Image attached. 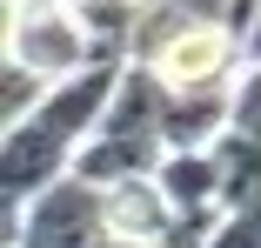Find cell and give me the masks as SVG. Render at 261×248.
<instances>
[{"label": "cell", "mask_w": 261, "mask_h": 248, "mask_svg": "<svg viewBox=\"0 0 261 248\" xmlns=\"http://www.w3.org/2000/svg\"><path fill=\"white\" fill-rule=\"evenodd\" d=\"M207 147H215V168H221V208H261V134L228 121Z\"/></svg>", "instance_id": "8"}, {"label": "cell", "mask_w": 261, "mask_h": 248, "mask_svg": "<svg viewBox=\"0 0 261 248\" xmlns=\"http://www.w3.org/2000/svg\"><path fill=\"white\" fill-rule=\"evenodd\" d=\"M74 168V141L54 134L40 114L7 121V141H0V194H7V215H20L40 188H54Z\"/></svg>", "instance_id": "2"}, {"label": "cell", "mask_w": 261, "mask_h": 248, "mask_svg": "<svg viewBox=\"0 0 261 248\" xmlns=\"http://www.w3.org/2000/svg\"><path fill=\"white\" fill-rule=\"evenodd\" d=\"M154 181L168 188L174 208H221V168H215V147H168Z\"/></svg>", "instance_id": "9"}, {"label": "cell", "mask_w": 261, "mask_h": 248, "mask_svg": "<svg viewBox=\"0 0 261 248\" xmlns=\"http://www.w3.org/2000/svg\"><path fill=\"white\" fill-rule=\"evenodd\" d=\"M7 54L34 61L40 74H54V81L74 74V67H87V61H100L94 40H87V27H81V14L67 7V0L20 7V14H14V34H7Z\"/></svg>", "instance_id": "3"}, {"label": "cell", "mask_w": 261, "mask_h": 248, "mask_svg": "<svg viewBox=\"0 0 261 248\" xmlns=\"http://www.w3.org/2000/svg\"><path fill=\"white\" fill-rule=\"evenodd\" d=\"M7 248H100L108 241V188L87 175H61L20 215H7Z\"/></svg>", "instance_id": "1"}, {"label": "cell", "mask_w": 261, "mask_h": 248, "mask_svg": "<svg viewBox=\"0 0 261 248\" xmlns=\"http://www.w3.org/2000/svg\"><path fill=\"white\" fill-rule=\"evenodd\" d=\"M248 61H261V14H254V27H248Z\"/></svg>", "instance_id": "14"}, {"label": "cell", "mask_w": 261, "mask_h": 248, "mask_svg": "<svg viewBox=\"0 0 261 248\" xmlns=\"http://www.w3.org/2000/svg\"><path fill=\"white\" fill-rule=\"evenodd\" d=\"M67 7L81 14L87 40H94V54L100 61H121L134 34H141V14H147V0H67Z\"/></svg>", "instance_id": "10"}, {"label": "cell", "mask_w": 261, "mask_h": 248, "mask_svg": "<svg viewBox=\"0 0 261 248\" xmlns=\"http://www.w3.org/2000/svg\"><path fill=\"white\" fill-rule=\"evenodd\" d=\"M234 128L261 134V61H248V74L234 81Z\"/></svg>", "instance_id": "13"}, {"label": "cell", "mask_w": 261, "mask_h": 248, "mask_svg": "<svg viewBox=\"0 0 261 248\" xmlns=\"http://www.w3.org/2000/svg\"><path fill=\"white\" fill-rule=\"evenodd\" d=\"M168 155V141H154V134H114V128H94L81 147H74V175L100 181V188H114L127 175H154Z\"/></svg>", "instance_id": "6"}, {"label": "cell", "mask_w": 261, "mask_h": 248, "mask_svg": "<svg viewBox=\"0 0 261 248\" xmlns=\"http://www.w3.org/2000/svg\"><path fill=\"white\" fill-rule=\"evenodd\" d=\"M207 248H261V208H228L207 235Z\"/></svg>", "instance_id": "12"}, {"label": "cell", "mask_w": 261, "mask_h": 248, "mask_svg": "<svg viewBox=\"0 0 261 248\" xmlns=\"http://www.w3.org/2000/svg\"><path fill=\"white\" fill-rule=\"evenodd\" d=\"M228 121H234V87L168 94V108H161V141H168V147H207Z\"/></svg>", "instance_id": "7"}, {"label": "cell", "mask_w": 261, "mask_h": 248, "mask_svg": "<svg viewBox=\"0 0 261 248\" xmlns=\"http://www.w3.org/2000/svg\"><path fill=\"white\" fill-rule=\"evenodd\" d=\"M47 87H54V74H40L34 61L7 54V67H0V114H7V121H27L47 101Z\"/></svg>", "instance_id": "11"}, {"label": "cell", "mask_w": 261, "mask_h": 248, "mask_svg": "<svg viewBox=\"0 0 261 248\" xmlns=\"http://www.w3.org/2000/svg\"><path fill=\"white\" fill-rule=\"evenodd\" d=\"M168 228H174V202L154 175H127V181L108 188V235L114 241L154 248V241H168Z\"/></svg>", "instance_id": "5"}, {"label": "cell", "mask_w": 261, "mask_h": 248, "mask_svg": "<svg viewBox=\"0 0 261 248\" xmlns=\"http://www.w3.org/2000/svg\"><path fill=\"white\" fill-rule=\"evenodd\" d=\"M121 67H127V61H87V67L61 74L34 114L54 128V134H67V141L81 147L100 121H108V101H114V87H121Z\"/></svg>", "instance_id": "4"}]
</instances>
